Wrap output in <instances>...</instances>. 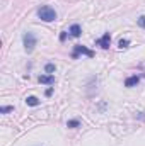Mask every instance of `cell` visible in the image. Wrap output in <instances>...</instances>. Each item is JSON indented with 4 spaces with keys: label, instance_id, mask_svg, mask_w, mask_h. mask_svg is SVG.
<instances>
[{
    "label": "cell",
    "instance_id": "obj_2",
    "mask_svg": "<svg viewBox=\"0 0 145 146\" xmlns=\"http://www.w3.org/2000/svg\"><path fill=\"white\" fill-rule=\"evenodd\" d=\"M22 42H24V49H26V53H33L34 51V48H36L38 44V39L36 36L33 34V33H24V36H22Z\"/></svg>",
    "mask_w": 145,
    "mask_h": 146
},
{
    "label": "cell",
    "instance_id": "obj_10",
    "mask_svg": "<svg viewBox=\"0 0 145 146\" xmlns=\"http://www.w3.org/2000/svg\"><path fill=\"white\" fill-rule=\"evenodd\" d=\"M79 126H80V122H79L77 119H72V121H68V122H67V127H72V129L79 127Z\"/></svg>",
    "mask_w": 145,
    "mask_h": 146
},
{
    "label": "cell",
    "instance_id": "obj_9",
    "mask_svg": "<svg viewBox=\"0 0 145 146\" xmlns=\"http://www.w3.org/2000/svg\"><path fill=\"white\" fill-rule=\"evenodd\" d=\"M55 70H56V65H55V63H46V65H44V72L46 73L51 75V73H55Z\"/></svg>",
    "mask_w": 145,
    "mask_h": 146
},
{
    "label": "cell",
    "instance_id": "obj_4",
    "mask_svg": "<svg viewBox=\"0 0 145 146\" xmlns=\"http://www.w3.org/2000/svg\"><path fill=\"white\" fill-rule=\"evenodd\" d=\"M96 44L101 46L103 49H108L109 46H111V34H109V33H104V36L101 37V39H97Z\"/></svg>",
    "mask_w": 145,
    "mask_h": 146
},
{
    "label": "cell",
    "instance_id": "obj_12",
    "mask_svg": "<svg viewBox=\"0 0 145 146\" xmlns=\"http://www.w3.org/2000/svg\"><path fill=\"white\" fill-rule=\"evenodd\" d=\"M118 46H119L121 49H123V48H128V46H130V41H128V39H119V41H118Z\"/></svg>",
    "mask_w": 145,
    "mask_h": 146
},
{
    "label": "cell",
    "instance_id": "obj_13",
    "mask_svg": "<svg viewBox=\"0 0 145 146\" xmlns=\"http://www.w3.org/2000/svg\"><path fill=\"white\" fill-rule=\"evenodd\" d=\"M137 24H138L142 29H145V15H140V17L137 19Z\"/></svg>",
    "mask_w": 145,
    "mask_h": 146
},
{
    "label": "cell",
    "instance_id": "obj_3",
    "mask_svg": "<svg viewBox=\"0 0 145 146\" xmlns=\"http://www.w3.org/2000/svg\"><path fill=\"white\" fill-rule=\"evenodd\" d=\"M79 54H85V56H89V58H94V51H91V49H87L85 46H82V44H77L75 48H73V53H72V58L75 60Z\"/></svg>",
    "mask_w": 145,
    "mask_h": 146
},
{
    "label": "cell",
    "instance_id": "obj_11",
    "mask_svg": "<svg viewBox=\"0 0 145 146\" xmlns=\"http://www.w3.org/2000/svg\"><path fill=\"white\" fill-rule=\"evenodd\" d=\"M12 110H14V106H3V107H0V114H9Z\"/></svg>",
    "mask_w": 145,
    "mask_h": 146
},
{
    "label": "cell",
    "instance_id": "obj_14",
    "mask_svg": "<svg viewBox=\"0 0 145 146\" xmlns=\"http://www.w3.org/2000/svg\"><path fill=\"white\" fill-rule=\"evenodd\" d=\"M67 39V31H63L62 34H60V41H65Z\"/></svg>",
    "mask_w": 145,
    "mask_h": 146
},
{
    "label": "cell",
    "instance_id": "obj_7",
    "mask_svg": "<svg viewBox=\"0 0 145 146\" xmlns=\"http://www.w3.org/2000/svg\"><path fill=\"white\" fill-rule=\"evenodd\" d=\"M68 33H70V36L72 37H80V34H82V27H80L79 24H72Z\"/></svg>",
    "mask_w": 145,
    "mask_h": 146
},
{
    "label": "cell",
    "instance_id": "obj_5",
    "mask_svg": "<svg viewBox=\"0 0 145 146\" xmlns=\"http://www.w3.org/2000/svg\"><path fill=\"white\" fill-rule=\"evenodd\" d=\"M39 83H44V85H53L55 83V76L53 75H50V73H46V75H39Z\"/></svg>",
    "mask_w": 145,
    "mask_h": 146
},
{
    "label": "cell",
    "instance_id": "obj_8",
    "mask_svg": "<svg viewBox=\"0 0 145 146\" xmlns=\"http://www.w3.org/2000/svg\"><path fill=\"white\" fill-rule=\"evenodd\" d=\"M26 104H28L29 107H36V106L41 104V100H39L38 97H34V95H29V97L26 99Z\"/></svg>",
    "mask_w": 145,
    "mask_h": 146
},
{
    "label": "cell",
    "instance_id": "obj_6",
    "mask_svg": "<svg viewBox=\"0 0 145 146\" xmlns=\"http://www.w3.org/2000/svg\"><path fill=\"white\" fill-rule=\"evenodd\" d=\"M138 82H140V76H138V75H133V76H128V78L125 80V87H128V88H132V87H135V85H138Z\"/></svg>",
    "mask_w": 145,
    "mask_h": 146
},
{
    "label": "cell",
    "instance_id": "obj_1",
    "mask_svg": "<svg viewBox=\"0 0 145 146\" xmlns=\"http://www.w3.org/2000/svg\"><path fill=\"white\" fill-rule=\"evenodd\" d=\"M38 17L44 22H53V21H56V12L50 5H41L38 10Z\"/></svg>",
    "mask_w": 145,
    "mask_h": 146
},
{
    "label": "cell",
    "instance_id": "obj_15",
    "mask_svg": "<svg viewBox=\"0 0 145 146\" xmlns=\"http://www.w3.org/2000/svg\"><path fill=\"white\" fill-rule=\"evenodd\" d=\"M51 94H53V88H48V90L44 92V95H46V97H51Z\"/></svg>",
    "mask_w": 145,
    "mask_h": 146
}]
</instances>
